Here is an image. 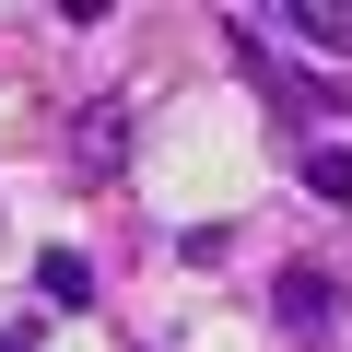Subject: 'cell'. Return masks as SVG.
<instances>
[{"label": "cell", "instance_id": "1", "mask_svg": "<svg viewBox=\"0 0 352 352\" xmlns=\"http://www.w3.org/2000/svg\"><path fill=\"white\" fill-rule=\"evenodd\" d=\"M118 164H129V106L94 94V106L71 118V176H82V188H118Z\"/></svg>", "mask_w": 352, "mask_h": 352}, {"label": "cell", "instance_id": "2", "mask_svg": "<svg viewBox=\"0 0 352 352\" xmlns=\"http://www.w3.org/2000/svg\"><path fill=\"white\" fill-rule=\"evenodd\" d=\"M270 305H282V329H305V340H317V329L340 317V294H329V270H282V294H270Z\"/></svg>", "mask_w": 352, "mask_h": 352}, {"label": "cell", "instance_id": "3", "mask_svg": "<svg viewBox=\"0 0 352 352\" xmlns=\"http://www.w3.org/2000/svg\"><path fill=\"white\" fill-rule=\"evenodd\" d=\"M36 294L82 317V305H94V258H71V247H47V258H36Z\"/></svg>", "mask_w": 352, "mask_h": 352}, {"label": "cell", "instance_id": "4", "mask_svg": "<svg viewBox=\"0 0 352 352\" xmlns=\"http://www.w3.org/2000/svg\"><path fill=\"white\" fill-rule=\"evenodd\" d=\"M282 36H305V47H352V12H340V0H294Z\"/></svg>", "mask_w": 352, "mask_h": 352}, {"label": "cell", "instance_id": "5", "mask_svg": "<svg viewBox=\"0 0 352 352\" xmlns=\"http://www.w3.org/2000/svg\"><path fill=\"white\" fill-rule=\"evenodd\" d=\"M305 188L317 200H352V141H305Z\"/></svg>", "mask_w": 352, "mask_h": 352}, {"label": "cell", "instance_id": "6", "mask_svg": "<svg viewBox=\"0 0 352 352\" xmlns=\"http://www.w3.org/2000/svg\"><path fill=\"white\" fill-rule=\"evenodd\" d=\"M0 352H36V317H12V329H0Z\"/></svg>", "mask_w": 352, "mask_h": 352}]
</instances>
